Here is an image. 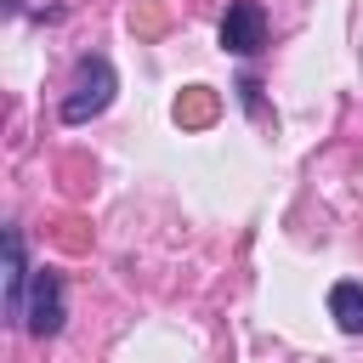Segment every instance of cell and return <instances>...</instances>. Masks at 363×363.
Masks as SVG:
<instances>
[{"label":"cell","instance_id":"1","mask_svg":"<svg viewBox=\"0 0 363 363\" xmlns=\"http://www.w3.org/2000/svg\"><path fill=\"white\" fill-rule=\"evenodd\" d=\"M113 62L108 57H79V68H74V85H68V96H62V125H85V119H96L108 102H113Z\"/></svg>","mask_w":363,"mask_h":363},{"label":"cell","instance_id":"2","mask_svg":"<svg viewBox=\"0 0 363 363\" xmlns=\"http://www.w3.org/2000/svg\"><path fill=\"white\" fill-rule=\"evenodd\" d=\"M62 318H68V306H62V278H57V272H34V284H28V306H23V329L45 340V335L62 329Z\"/></svg>","mask_w":363,"mask_h":363},{"label":"cell","instance_id":"3","mask_svg":"<svg viewBox=\"0 0 363 363\" xmlns=\"http://www.w3.org/2000/svg\"><path fill=\"white\" fill-rule=\"evenodd\" d=\"M221 45H227L233 57H255V51L267 45V11H261V0H227Z\"/></svg>","mask_w":363,"mask_h":363},{"label":"cell","instance_id":"4","mask_svg":"<svg viewBox=\"0 0 363 363\" xmlns=\"http://www.w3.org/2000/svg\"><path fill=\"white\" fill-rule=\"evenodd\" d=\"M28 261H23V233L6 227V318L23 323V306H28Z\"/></svg>","mask_w":363,"mask_h":363},{"label":"cell","instance_id":"5","mask_svg":"<svg viewBox=\"0 0 363 363\" xmlns=\"http://www.w3.org/2000/svg\"><path fill=\"white\" fill-rule=\"evenodd\" d=\"M329 318H335L346 335H363V284L340 278V284L329 289Z\"/></svg>","mask_w":363,"mask_h":363}]
</instances>
